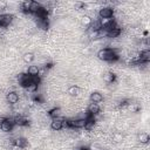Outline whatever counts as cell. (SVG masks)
<instances>
[{
    "mask_svg": "<svg viewBox=\"0 0 150 150\" xmlns=\"http://www.w3.org/2000/svg\"><path fill=\"white\" fill-rule=\"evenodd\" d=\"M97 56L98 59L103 60V61H117L118 60V55L116 54L115 49L112 48H103V49H100L97 52Z\"/></svg>",
    "mask_w": 150,
    "mask_h": 150,
    "instance_id": "cell-1",
    "label": "cell"
},
{
    "mask_svg": "<svg viewBox=\"0 0 150 150\" xmlns=\"http://www.w3.org/2000/svg\"><path fill=\"white\" fill-rule=\"evenodd\" d=\"M15 125L14 120L7 118V117H1L0 118V129L5 132H9L13 130V127Z\"/></svg>",
    "mask_w": 150,
    "mask_h": 150,
    "instance_id": "cell-2",
    "label": "cell"
},
{
    "mask_svg": "<svg viewBox=\"0 0 150 150\" xmlns=\"http://www.w3.org/2000/svg\"><path fill=\"white\" fill-rule=\"evenodd\" d=\"M98 15L101 19H111L114 15V9L111 7H103L100 9Z\"/></svg>",
    "mask_w": 150,
    "mask_h": 150,
    "instance_id": "cell-3",
    "label": "cell"
},
{
    "mask_svg": "<svg viewBox=\"0 0 150 150\" xmlns=\"http://www.w3.org/2000/svg\"><path fill=\"white\" fill-rule=\"evenodd\" d=\"M13 20V15L12 14H0V27H7L9 26V23Z\"/></svg>",
    "mask_w": 150,
    "mask_h": 150,
    "instance_id": "cell-4",
    "label": "cell"
},
{
    "mask_svg": "<svg viewBox=\"0 0 150 150\" xmlns=\"http://www.w3.org/2000/svg\"><path fill=\"white\" fill-rule=\"evenodd\" d=\"M50 128L53 129V130H61L62 128H63V120L61 118V117H59V118H54L53 121H52V123H50Z\"/></svg>",
    "mask_w": 150,
    "mask_h": 150,
    "instance_id": "cell-5",
    "label": "cell"
},
{
    "mask_svg": "<svg viewBox=\"0 0 150 150\" xmlns=\"http://www.w3.org/2000/svg\"><path fill=\"white\" fill-rule=\"evenodd\" d=\"M6 100H7V102H8L9 104H15V103H18V101H19V96H18V94H16L15 91H11V93L7 94Z\"/></svg>",
    "mask_w": 150,
    "mask_h": 150,
    "instance_id": "cell-6",
    "label": "cell"
},
{
    "mask_svg": "<svg viewBox=\"0 0 150 150\" xmlns=\"http://www.w3.org/2000/svg\"><path fill=\"white\" fill-rule=\"evenodd\" d=\"M88 112L91 115V116H94V115H97L98 112H100V107H98V104L97 103H89V105H88Z\"/></svg>",
    "mask_w": 150,
    "mask_h": 150,
    "instance_id": "cell-7",
    "label": "cell"
},
{
    "mask_svg": "<svg viewBox=\"0 0 150 150\" xmlns=\"http://www.w3.org/2000/svg\"><path fill=\"white\" fill-rule=\"evenodd\" d=\"M89 98H90V101H91L93 103H98V102H102V101H103V96H102V94H100V93H97V91L91 93Z\"/></svg>",
    "mask_w": 150,
    "mask_h": 150,
    "instance_id": "cell-8",
    "label": "cell"
},
{
    "mask_svg": "<svg viewBox=\"0 0 150 150\" xmlns=\"http://www.w3.org/2000/svg\"><path fill=\"white\" fill-rule=\"evenodd\" d=\"M35 15H36L38 20H40V19H47L48 9H47V8H45V7H41V8L35 13Z\"/></svg>",
    "mask_w": 150,
    "mask_h": 150,
    "instance_id": "cell-9",
    "label": "cell"
},
{
    "mask_svg": "<svg viewBox=\"0 0 150 150\" xmlns=\"http://www.w3.org/2000/svg\"><path fill=\"white\" fill-rule=\"evenodd\" d=\"M28 75L32 76V77H35V76H39V73H40V69L38 66H29L28 67Z\"/></svg>",
    "mask_w": 150,
    "mask_h": 150,
    "instance_id": "cell-10",
    "label": "cell"
},
{
    "mask_svg": "<svg viewBox=\"0 0 150 150\" xmlns=\"http://www.w3.org/2000/svg\"><path fill=\"white\" fill-rule=\"evenodd\" d=\"M115 79H116V76H115V74L111 73V71H107V73L103 74V80H104L107 83H112V82L115 81Z\"/></svg>",
    "mask_w": 150,
    "mask_h": 150,
    "instance_id": "cell-11",
    "label": "cell"
},
{
    "mask_svg": "<svg viewBox=\"0 0 150 150\" xmlns=\"http://www.w3.org/2000/svg\"><path fill=\"white\" fill-rule=\"evenodd\" d=\"M14 123L16 125H20V127H25V125H28V120L26 117H22V116H19V117H15L14 118Z\"/></svg>",
    "mask_w": 150,
    "mask_h": 150,
    "instance_id": "cell-12",
    "label": "cell"
},
{
    "mask_svg": "<svg viewBox=\"0 0 150 150\" xmlns=\"http://www.w3.org/2000/svg\"><path fill=\"white\" fill-rule=\"evenodd\" d=\"M86 122H87L86 118H79V120H75V121H73V128H77V129H80V128H84Z\"/></svg>",
    "mask_w": 150,
    "mask_h": 150,
    "instance_id": "cell-13",
    "label": "cell"
},
{
    "mask_svg": "<svg viewBox=\"0 0 150 150\" xmlns=\"http://www.w3.org/2000/svg\"><path fill=\"white\" fill-rule=\"evenodd\" d=\"M14 145L18 148H26L27 146V139L23 137H19L14 141Z\"/></svg>",
    "mask_w": 150,
    "mask_h": 150,
    "instance_id": "cell-14",
    "label": "cell"
},
{
    "mask_svg": "<svg viewBox=\"0 0 150 150\" xmlns=\"http://www.w3.org/2000/svg\"><path fill=\"white\" fill-rule=\"evenodd\" d=\"M41 8V5L38 1H30V6H29V13L35 14L39 9Z\"/></svg>",
    "mask_w": 150,
    "mask_h": 150,
    "instance_id": "cell-15",
    "label": "cell"
},
{
    "mask_svg": "<svg viewBox=\"0 0 150 150\" xmlns=\"http://www.w3.org/2000/svg\"><path fill=\"white\" fill-rule=\"evenodd\" d=\"M48 115L54 120V118H59L61 116V109L60 108H53L52 110L48 111Z\"/></svg>",
    "mask_w": 150,
    "mask_h": 150,
    "instance_id": "cell-16",
    "label": "cell"
},
{
    "mask_svg": "<svg viewBox=\"0 0 150 150\" xmlns=\"http://www.w3.org/2000/svg\"><path fill=\"white\" fill-rule=\"evenodd\" d=\"M81 23H82V26H84V27H90L91 23H93V19H91L89 15H84V16H82V19H81Z\"/></svg>",
    "mask_w": 150,
    "mask_h": 150,
    "instance_id": "cell-17",
    "label": "cell"
},
{
    "mask_svg": "<svg viewBox=\"0 0 150 150\" xmlns=\"http://www.w3.org/2000/svg\"><path fill=\"white\" fill-rule=\"evenodd\" d=\"M38 26H39L41 29L46 30V29L48 28V26H49L48 19H40V20H38Z\"/></svg>",
    "mask_w": 150,
    "mask_h": 150,
    "instance_id": "cell-18",
    "label": "cell"
},
{
    "mask_svg": "<svg viewBox=\"0 0 150 150\" xmlns=\"http://www.w3.org/2000/svg\"><path fill=\"white\" fill-rule=\"evenodd\" d=\"M149 139H150V137H149V135L146 132H141L138 135V141L141 143H143V144H146L149 142Z\"/></svg>",
    "mask_w": 150,
    "mask_h": 150,
    "instance_id": "cell-19",
    "label": "cell"
},
{
    "mask_svg": "<svg viewBox=\"0 0 150 150\" xmlns=\"http://www.w3.org/2000/svg\"><path fill=\"white\" fill-rule=\"evenodd\" d=\"M120 34H121V28L117 26L116 28H114L112 30H110V32L107 34V36H109V38H117Z\"/></svg>",
    "mask_w": 150,
    "mask_h": 150,
    "instance_id": "cell-20",
    "label": "cell"
},
{
    "mask_svg": "<svg viewBox=\"0 0 150 150\" xmlns=\"http://www.w3.org/2000/svg\"><path fill=\"white\" fill-rule=\"evenodd\" d=\"M22 60H23L26 63H30V62L34 60V54H33V53H25L23 56H22Z\"/></svg>",
    "mask_w": 150,
    "mask_h": 150,
    "instance_id": "cell-21",
    "label": "cell"
},
{
    "mask_svg": "<svg viewBox=\"0 0 150 150\" xmlns=\"http://www.w3.org/2000/svg\"><path fill=\"white\" fill-rule=\"evenodd\" d=\"M79 91H80V88H79L77 86H71V87H69V88H68V94H69V95H71V96L77 95V94H79Z\"/></svg>",
    "mask_w": 150,
    "mask_h": 150,
    "instance_id": "cell-22",
    "label": "cell"
},
{
    "mask_svg": "<svg viewBox=\"0 0 150 150\" xmlns=\"http://www.w3.org/2000/svg\"><path fill=\"white\" fill-rule=\"evenodd\" d=\"M127 107H128V109H129L131 112H137V111L141 109V107H139L137 103H129Z\"/></svg>",
    "mask_w": 150,
    "mask_h": 150,
    "instance_id": "cell-23",
    "label": "cell"
},
{
    "mask_svg": "<svg viewBox=\"0 0 150 150\" xmlns=\"http://www.w3.org/2000/svg\"><path fill=\"white\" fill-rule=\"evenodd\" d=\"M89 38L90 39H98L100 38V30H89Z\"/></svg>",
    "mask_w": 150,
    "mask_h": 150,
    "instance_id": "cell-24",
    "label": "cell"
},
{
    "mask_svg": "<svg viewBox=\"0 0 150 150\" xmlns=\"http://www.w3.org/2000/svg\"><path fill=\"white\" fill-rule=\"evenodd\" d=\"M123 139V135L121 134V132H115L114 135H112V141H115V142H121Z\"/></svg>",
    "mask_w": 150,
    "mask_h": 150,
    "instance_id": "cell-25",
    "label": "cell"
},
{
    "mask_svg": "<svg viewBox=\"0 0 150 150\" xmlns=\"http://www.w3.org/2000/svg\"><path fill=\"white\" fill-rule=\"evenodd\" d=\"M29 6H30V1H25L22 2V11L25 13H29Z\"/></svg>",
    "mask_w": 150,
    "mask_h": 150,
    "instance_id": "cell-26",
    "label": "cell"
},
{
    "mask_svg": "<svg viewBox=\"0 0 150 150\" xmlns=\"http://www.w3.org/2000/svg\"><path fill=\"white\" fill-rule=\"evenodd\" d=\"M38 86H39V83H35V82H33L28 88H27V90L29 91V93H34V91H36V89H38Z\"/></svg>",
    "mask_w": 150,
    "mask_h": 150,
    "instance_id": "cell-27",
    "label": "cell"
},
{
    "mask_svg": "<svg viewBox=\"0 0 150 150\" xmlns=\"http://www.w3.org/2000/svg\"><path fill=\"white\" fill-rule=\"evenodd\" d=\"M83 7H84V4L83 2H76L75 4V8L76 9H82Z\"/></svg>",
    "mask_w": 150,
    "mask_h": 150,
    "instance_id": "cell-28",
    "label": "cell"
},
{
    "mask_svg": "<svg viewBox=\"0 0 150 150\" xmlns=\"http://www.w3.org/2000/svg\"><path fill=\"white\" fill-rule=\"evenodd\" d=\"M33 100H34L35 102H42V98H41L39 95H34V96H33Z\"/></svg>",
    "mask_w": 150,
    "mask_h": 150,
    "instance_id": "cell-29",
    "label": "cell"
}]
</instances>
